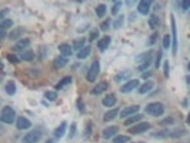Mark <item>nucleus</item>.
Segmentation results:
<instances>
[{"instance_id": "obj_45", "label": "nucleus", "mask_w": 190, "mask_h": 143, "mask_svg": "<svg viewBox=\"0 0 190 143\" xmlns=\"http://www.w3.org/2000/svg\"><path fill=\"white\" fill-rule=\"evenodd\" d=\"M163 70H164V76H166V77H169V62H167V60H164Z\"/></svg>"}, {"instance_id": "obj_41", "label": "nucleus", "mask_w": 190, "mask_h": 143, "mask_svg": "<svg viewBox=\"0 0 190 143\" xmlns=\"http://www.w3.org/2000/svg\"><path fill=\"white\" fill-rule=\"evenodd\" d=\"M97 37H99V30H96V29H95V30L90 32V37H89V40H90V42H92V40H96Z\"/></svg>"}, {"instance_id": "obj_38", "label": "nucleus", "mask_w": 190, "mask_h": 143, "mask_svg": "<svg viewBox=\"0 0 190 143\" xmlns=\"http://www.w3.org/2000/svg\"><path fill=\"white\" fill-rule=\"evenodd\" d=\"M170 42H172V36H170V34H166V36L163 37V47L169 49L170 47Z\"/></svg>"}, {"instance_id": "obj_53", "label": "nucleus", "mask_w": 190, "mask_h": 143, "mask_svg": "<svg viewBox=\"0 0 190 143\" xmlns=\"http://www.w3.org/2000/svg\"><path fill=\"white\" fill-rule=\"evenodd\" d=\"M137 2H140V0H126V4H129V6H132V4L137 3Z\"/></svg>"}, {"instance_id": "obj_37", "label": "nucleus", "mask_w": 190, "mask_h": 143, "mask_svg": "<svg viewBox=\"0 0 190 143\" xmlns=\"http://www.w3.org/2000/svg\"><path fill=\"white\" fill-rule=\"evenodd\" d=\"M0 26H2V29H3V30H6V29H9V27H12V26H13V22H12V19H4V20H2Z\"/></svg>"}, {"instance_id": "obj_20", "label": "nucleus", "mask_w": 190, "mask_h": 143, "mask_svg": "<svg viewBox=\"0 0 190 143\" xmlns=\"http://www.w3.org/2000/svg\"><path fill=\"white\" fill-rule=\"evenodd\" d=\"M142 119H143V115H140V113H136V115H132L130 117H127V119L124 120V125H126V126H130V125H133V123L142 122Z\"/></svg>"}, {"instance_id": "obj_49", "label": "nucleus", "mask_w": 190, "mask_h": 143, "mask_svg": "<svg viewBox=\"0 0 190 143\" xmlns=\"http://www.w3.org/2000/svg\"><path fill=\"white\" fill-rule=\"evenodd\" d=\"M75 133H76V123H71L70 125V137L75 136Z\"/></svg>"}, {"instance_id": "obj_6", "label": "nucleus", "mask_w": 190, "mask_h": 143, "mask_svg": "<svg viewBox=\"0 0 190 143\" xmlns=\"http://www.w3.org/2000/svg\"><path fill=\"white\" fill-rule=\"evenodd\" d=\"M41 139V132L40 130H32L27 135H24L22 142L23 143H37Z\"/></svg>"}, {"instance_id": "obj_50", "label": "nucleus", "mask_w": 190, "mask_h": 143, "mask_svg": "<svg viewBox=\"0 0 190 143\" xmlns=\"http://www.w3.org/2000/svg\"><path fill=\"white\" fill-rule=\"evenodd\" d=\"M172 123H173L172 116H170V117H167V119H164V120H162V125H172Z\"/></svg>"}, {"instance_id": "obj_23", "label": "nucleus", "mask_w": 190, "mask_h": 143, "mask_svg": "<svg viewBox=\"0 0 190 143\" xmlns=\"http://www.w3.org/2000/svg\"><path fill=\"white\" fill-rule=\"evenodd\" d=\"M152 136L154 139H166V137H170V129H162L159 132L152 133Z\"/></svg>"}, {"instance_id": "obj_27", "label": "nucleus", "mask_w": 190, "mask_h": 143, "mask_svg": "<svg viewBox=\"0 0 190 143\" xmlns=\"http://www.w3.org/2000/svg\"><path fill=\"white\" fill-rule=\"evenodd\" d=\"M33 57H34V55H33V52L32 50H29V49H26L24 52H22V55H20V60H23V62H32L33 60Z\"/></svg>"}, {"instance_id": "obj_3", "label": "nucleus", "mask_w": 190, "mask_h": 143, "mask_svg": "<svg viewBox=\"0 0 190 143\" xmlns=\"http://www.w3.org/2000/svg\"><path fill=\"white\" fill-rule=\"evenodd\" d=\"M170 23H172V52H173V56L177 55V47H179V43H177V26H176V19L172 14L170 16Z\"/></svg>"}, {"instance_id": "obj_48", "label": "nucleus", "mask_w": 190, "mask_h": 143, "mask_svg": "<svg viewBox=\"0 0 190 143\" xmlns=\"http://www.w3.org/2000/svg\"><path fill=\"white\" fill-rule=\"evenodd\" d=\"M7 59H9L10 63H19V60H20V59H17L16 56H13V55H9V56H7Z\"/></svg>"}, {"instance_id": "obj_39", "label": "nucleus", "mask_w": 190, "mask_h": 143, "mask_svg": "<svg viewBox=\"0 0 190 143\" xmlns=\"http://www.w3.org/2000/svg\"><path fill=\"white\" fill-rule=\"evenodd\" d=\"M44 96H46V99H49V100H56V99H57V93H56V92H46V93H44Z\"/></svg>"}, {"instance_id": "obj_58", "label": "nucleus", "mask_w": 190, "mask_h": 143, "mask_svg": "<svg viewBox=\"0 0 190 143\" xmlns=\"http://www.w3.org/2000/svg\"><path fill=\"white\" fill-rule=\"evenodd\" d=\"M189 70H190V63H189Z\"/></svg>"}, {"instance_id": "obj_51", "label": "nucleus", "mask_w": 190, "mask_h": 143, "mask_svg": "<svg viewBox=\"0 0 190 143\" xmlns=\"http://www.w3.org/2000/svg\"><path fill=\"white\" fill-rule=\"evenodd\" d=\"M77 107H79V110H80V112H85V106H83V102H81V99L77 100Z\"/></svg>"}, {"instance_id": "obj_42", "label": "nucleus", "mask_w": 190, "mask_h": 143, "mask_svg": "<svg viewBox=\"0 0 190 143\" xmlns=\"http://www.w3.org/2000/svg\"><path fill=\"white\" fill-rule=\"evenodd\" d=\"M182 9H183V10H189L190 9V0H182Z\"/></svg>"}, {"instance_id": "obj_55", "label": "nucleus", "mask_w": 190, "mask_h": 143, "mask_svg": "<svg viewBox=\"0 0 190 143\" xmlns=\"http://www.w3.org/2000/svg\"><path fill=\"white\" fill-rule=\"evenodd\" d=\"M187 123H189V125H190V113H189V115H187Z\"/></svg>"}, {"instance_id": "obj_19", "label": "nucleus", "mask_w": 190, "mask_h": 143, "mask_svg": "<svg viewBox=\"0 0 190 143\" xmlns=\"http://www.w3.org/2000/svg\"><path fill=\"white\" fill-rule=\"evenodd\" d=\"M116 102H117V99L114 95H106L103 97V106H106V107H114Z\"/></svg>"}, {"instance_id": "obj_44", "label": "nucleus", "mask_w": 190, "mask_h": 143, "mask_svg": "<svg viewBox=\"0 0 190 143\" xmlns=\"http://www.w3.org/2000/svg\"><path fill=\"white\" fill-rule=\"evenodd\" d=\"M160 62H162V52L157 53V57H156V63H154V67L159 69L160 67Z\"/></svg>"}, {"instance_id": "obj_15", "label": "nucleus", "mask_w": 190, "mask_h": 143, "mask_svg": "<svg viewBox=\"0 0 190 143\" xmlns=\"http://www.w3.org/2000/svg\"><path fill=\"white\" fill-rule=\"evenodd\" d=\"M109 87V85L106 82H102V83H97V85H95V87L92 89V95L97 96V95H102L103 92H106Z\"/></svg>"}, {"instance_id": "obj_8", "label": "nucleus", "mask_w": 190, "mask_h": 143, "mask_svg": "<svg viewBox=\"0 0 190 143\" xmlns=\"http://www.w3.org/2000/svg\"><path fill=\"white\" fill-rule=\"evenodd\" d=\"M139 109H140V106H137V105L127 106V107H124L123 110H120V117H123V119H126V117H130L132 115L139 113Z\"/></svg>"}, {"instance_id": "obj_21", "label": "nucleus", "mask_w": 190, "mask_h": 143, "mask_svg": "<svg viewBox=\"0 0 190 143\" xmlns=\"http://www.w3.org/2000/svg\"><path fill=\"white\" fill-rule=\"evenodd\" d=\"M130 77V72H120L114 76V82L116 83H126V80Z\"/></svg>"}, {"instance_id": "obj_2", "label": "nucleus", "mask_w": 190, "mask_h": 143, "mask_svg": "<svg viewBox=\"0 0 190 143\" xmlns=\"http://www.w3.org/2000/svg\"><path fill=\"white\" fill-rule=\"evenodd\" d=\"M146 113H149L150 116H154V117H159V116H162L164 113V106L160 102L149 103L146 106Z\"/></svg>"}, {"instance_id": "obj_43", "label": "nucleus", "mask_w": 190, "mask_h": 143, "mask_svg": "<svg viewBox=\"0 0 190 143\" xmlns=\"http://www.w3.org/2000/svg\"><path fill=\"white\" fill-rule=\"evenodd\" d=\"M150 62H152V59H150V60H147V62H144V63H142V65L139 66V70H142V72L146 70V69L150 66Z\"/></svg>"}, {"instance_id": "obj_34", "label": "nucleus", "mask_w": 190, "mask_h": 143, "mask_svg": "<svg viewBox=\"0 0 190 143\" xmlns=\"http://www.w3.org/2000/svg\"><path fill=\"white\" fill-rule=\"evenodd\" d=\"M123 22H124V16L123 14H119L117 16V19H114V23H113V27L117 30V29H120L123 26Z\"/></svg>"}, {"instance_id": "obj_36", "label": "nucleus", "mask_w": 190, "mask_h": 143, "mask_svg": "<svg viewBox=\"0 0 190 143\" xmlns=\"http://www.w3.org/2000/svg\"><path fill=\"white\" fill-rule=\"evenodd\" d=\"M122 6H123V2L116 0L114 4H113V7H112V14H117V13H119L120 9H122Z\"/></svg>"}, {"instance_id": "obj_14", "label": "nucleus", "mask_w": 190, "mask_h": 143, "mask_svg": "<svg viewBox=\"0 0 190 143\" xmlns=\"http://www.w3.org/2000/svg\"><path fill=\"white\" fill-rule=\"evenodd\" d=\"M117 115H120V110L117 109V107H112L109 112L105 113V116H103V120H105V122H110V120H113L114 117H117Z\"/></svg>"}, {"instance_id": "obj_13", "label": "nucleus", "mask_w": 190, "mask_h": 143, "mask_svg": "<svg viewBox=\"0 0 190 143\" xmlns=\"http://www.w3.org/2000/svg\"><path fill=\"white\" fill-rule=\"evenodd\" d=\"M110 42H112V39L109 37V36H105V37H102L100 40L97 42V47L100 52H106L109 49V46H110Z\"/></svg>"}, {"instance_id": "obj_52", "label": "nucleus", "mask_w": 190, "mask_h": 143, "mask_svg": "<svg viewBox=\"0 0 190 143\" xmlns=\"http://www.w3.org/2000/svg\"><path fill=\"white\" fill-rule=\"evenodd\" d=\"M44 56H47V47H41V59H43Z\"/></svg>"}, {"instance_id": "obj_12", "label": "nucleus", "mask_w": 190, "mask_h": 143, "mask_svg": "<svg viewBox=\"0 0 190 143\" xmlns=\"http://www.w3.org/2000/svg\"><path fill=\"white\" fill-rule=\"evenodd\" d=\"M117 132H119V127L117 126H109L103 130L102 136L105 137V139H112V137H114L116 135H117Z\"/></svg>"}, {"instance_id": "obj_26", "label": "nucleus", "mask_w": 190, "mask_h": 143, "mask_svg": "<svg viewBox=\"0 0 190 143\" xmlns=\"http://www.w3.org/2000/svg\"><path fill=\"white\" fill-rule=\"evenodd\" d=\"M152 53H153L152 50L144 52V53H142V55H139L136 57V62H137V63H144V62L150 60V59H152Z\"/></svg>"}, {"instance_id": "obj_31", "label": "nucleus", "mask_w": 190, "mask_h": 143, "mask_svg": "<svg viewBox=\"0 0 190 143\" xmlns=\"http://www.w3.org/2000/svg\"><path fill=\"white\" fill-rule=\"evenodd\" d=\"M130 137L126 136V135H116L113 137V143H129Z\"/></svg>"}, {"instance_id": "obj_4", "label": "nucleus", "mask_w": 190, "mask_h": 143, "mask_svg": "<svg viewBox=\"0 0 190 143\" xmlns=\"http://www.w3.org/2000/svg\"><path fill=\"white\" fill-rule=\"evenodd\" d=\"M99 72H100V63H99V60H95L92 63V66L89 67V72H87V75H86L87 82H92V83L95 82L99 76Z\"/></svg>"}, {"instance_id": "obj_5", "label": "nucleus", "mask_w": 190, "mask_h": 143, "mask_svg": "<svg viewBox=\"0 0 190 143\" xmlns=\"http://www.w3.org/2000/svg\"><path fill=\"white\" fill-rule=\"evenodd\" d=\"M150 127H152V125H150L149 122H139V123H136L134 126L130 127L129 133L130 135H142V133H144L146 130H149Z\"/></svg>"}, {"instance_id": "obj_16", "label": "nucleus", "mask_w": 190, "mask_h": 143, "mask_svg": "<svg viewBox=\"0 0 190 143\" xmlns=\"http://www.w3.org/2000/svg\"><path fill=\"white\" fill-rule=\"evenodd\" d=\"M66 129H67V123H66V122H61L60 125L56 127V130L53 132L54 137H57V139L63 137V136H65V133H66Z\"/></svg>"}, {"instance_id": "obj_10", "label": "nucleus", "mask_w": 190, "mask_h": 143, "mask_svg": "<svg viewBox=\"0 0 190 143\" xmlns=\"http://www.w3.org/2000/svg\"><path fill=\"white\" fill-rule=\"evenodd\" d=\"M29 46H30V40L27 37H22L16 42V44L13 46V50L14 52H24L23 49H27Z\"/></svg>"}, {"instance_id": "obj_29", "label": "nucleus", "mask_w": 190, "mask_h": 143, "mask_svg": "<svg viewBox=\"0 0 190 143\" xmlns=\"http://www.w3.org/2000/svg\"><path fill=\"white\" fill-rule=\"evenodd\" d=\"M90 50H92V47L85 46V47L81 49V50L77 52V59H79V60H83V59H86L89 55H90Z\"/></svg>"}, {"instance_id": "obj_32", "label": "nucleus", "mask_w": 190, "mask_h": 143, "mask_svg": "<svg viewBox=\"0 0 190 143\" xmlns=\"http://www.w3.org/2000/svg\"><path fill=\"white\" fill-rule=\"evenodd\" d=\"M186 133L184 129H174V130H170V137L172 139H177V137H182Z\"/></svg>"}, {"instance_id": "obj_24", "label": "nucleus", "mask_w": 190, "mask_h": 143, "mask_svg": "<svg viewBox=\"0 0 190 143\" xmlns=\"http://www.w3.org/2000/svg\"><path fill=\"white\" fill-rule=\"evenodd\" d=\"M153 82H150V80H147L146 83H143V85H140V87H139V93L140 95H146V93H149L150 90L153 89Z\"/></svg>"}, {"instance_id": "obj_56", "label": "nucleus", "mask_w": 190, "mask_h": 143, "mask_svg": "<svg viewBox=\"0 0 190 143\" xmlns=\"http://www.w3.org/2000/svg\"><path fill=\"white\" fill-rule=\"evenodd\" d=\"M186 80H187V83H189V85H190V76H187V79H186Z\"/></svg>"}, {"instance_id": "obj_47", "label": "nucleus", "mask_w": 190, "mask_h": 143, "mask_svg": "<svg viewBox=\"0 0 190 143\" xmlns=\"http://www.w3.org/2000/svg\"><path fill=\"white\" fill-rule=\"evenodd\" d=\"M9 13H10V9H3V10L0 12V17H2V19L4 20V19H6V16H7Z\"/></svg>"}, {"instance_id": "obj_25", "label": "nucleus", "mask_w": 190, "mask_h": 143, "mask_svg": "<svg viewBox=\"0 0 190 143\" xmlns=\"http://www.w3.org/2000/svg\"><path fill=\"white\" fill-rule=\"evenodd\" d=\"M16 90H17V87H16V83H14L13 80H9V82L6 83V86H4V92L10 96H13L14 93H16Z\"/></svg>"}, {"instance_id": "obj_9", "label": "nucleus", "mask_w": 190, "mask_h": 143, "mask_svg": "<svg viewBox=\"0 0 190 143\" xmlns=\"http://www.w3.org/2000/svg\"><path fill=\"white\" fill-rule=\"evenodd\" d=\"M152 3H153V0H140L139 4H137V12L140 14H149Z\"/></svg>"}, {"instance_id": "obj_17", "label": "nucleus", "mask_w": 190, "mask_h": 143, "mask_svg": "<svg viewBox=\"0 0 190 143\" xmlns=\"http://www.w3.org/2000/svg\"><path fill=\"white\" fill-rule=\"evenodd\" d=\"M59 50H60L61 56H66V57L73 55V46H70V44H67V43H61L60 46H59Z\"/></svg>"}, {"instance_id": "obj_33", "label": "nucleus", "mask_w": 190, "mask_h": 143, "mask_svg": "<svg viewBox=\"0 0 190 143\" xmlns=\"http://www.w3.org/2000/svg\"><path fill=\"white\" fill-rule=\"evenodd\" d=\"M106 10H107V7H106V4H99V6L96 7V16L102 19V17L106 14Z\"/></svg>"}, {"instance_id": "obj_11", "label": "nucleus", "mask_w": 190, "mask_h": 143, "mask_svg": "<svg viewBox=\"0 0 190 143\" xmlns=\"http://www.w3.org/2000/svg\"><path fill=\"white\" fill-rule=\"evenodd\" d=\"M30 126H32V122L27 117H17V120H16V127L19 130H26V129H30Z\"/></svg>"}, {"instance_id": "obj_22", "label": "nucleus", "mask_w": 190, "mask_h": 143, "mask_svg": "<svg viewBox=\"0 0 190 143\" xmlns=\"http://www.w3.org/2000/svg\"><path fill=\"white\" fill-rule=\"evenodd\" d=\"M66 65H67V57H66V56H59V57H56V59H54V62H53V66L56 69L65 67Z\"/></svg>"}, {"instance_id": "obj_28", "label": "nucleus", "mask_w": 190, "mask_h": 143, "mask_svg": "<svg viewBox=\"0 0 190 143\" xmlns=\"http://www.w3.org/2000/svg\"><path fill=\"white\" fill-rule=\"evenodd\" d=\"M159 24H160L159 16H157V14H150V16H149V26H150V27H152V29H156Z\"/></svg>"}, {"instance_id": "obj_30", "label": "nucleus", "mask_w": 190, "mask_h": 143, "mask_svg": "<svg viewBox=\"0 0 190 143\" xmlns=\"http://www.w3.org/2000/svg\"><path fill=\"white\" fill-rule=\"evenodd\" d=\"M70 82H71V76H66V77H63L60 82L56 85V90H60V89L66 87L67 85H70Z\"/></svg>"}, {"instance_id": "obj_18", "label": "nucleus", "mask_w": 190, "mask_h": 143, "mask_svg": "<svg viewBox=\"0 0 190 143\" xmlns=\"http://www.w3.org/2000/svg\"><path fill=\"white\" fill-rule=\"evenodd\" d=\"M23 33H24V29L23 27H14L13 30L9 33V39H10V40H17V39H22V37H23Z\"/></svg>"}, {"instance_id": "obj_1", "label": "nucleus", "mask_w": 190, "mask_h": 143, "mask_svg": "<svg viewBox=\"0 0 190 143\" xmlns=\"http://www.w3.org/2000/svg\"><path fill=\"white\" fill-rule=\"evenodd\" d=\"M0 120L3 123H7V125H12L14 120H17L16 112L12 106H4L2 109V113H0Z\"/></svg>"}, {"instance_id": "obj_40", "label": "nucleus", "mask_w": 190, "mask_h": 143, "mask_svg": "<svg viewBox=\"0 0 190 143\" xmlns=\"http://www.w3.org/2000/svg\"><path fill=\"white\" fill-rule=\"evenodd\" d=\"M110 27V20H109V19H106L105 22H103L102 24H100V30H103V32H106L107 30V29Z\"/></svg>"}, {"instance_id": "obj_54", "label": "nucleus", "mask_w": 190, "mask_h": 143, "mask_svg": "<svg viewBox=\"0 0 190 143\" xmlns=\"http://www.w3.org/2000/svg\"><path fill=\"white\" fill-rule=\"evenodd\" d=\"M150 76H152V72H150V70H149V73H143V77H144V79L150 77Z\"/></svg>"}, {"instance_id": "obj_7", "label": "nucleus", "mask_w": 190, "mask_h": 143, "mask_svg": "<svg viewBox=\"0 0 190 143\" xmlns=\"http://www.w3.org/2000/svg\"><path fill=\"white\" fill-rule=\"evenodd\" d=\"M137 87H140V82L137 80V79H132V80H127L124 85H122L120 92H122V93H130V92H133V90L137 89Z\"/></svg>"}, {"instance_id": "obj_35", "label": "nucleus", "mask_w": 190, "mask_h": 143, "mask_svg": "<svg viewBox=\"0 0 190 143\" xmlns=\"http://www.w3.org/2000/svg\"><path fill=\"white\" fill-rule=\"evenodd\" d=\"M83 47H85V39L80 37V39H77V40H75V43H73V49H76V50H81Z\"/></svg>"}, {"instance_id": "obj_46", "label": "nucleus", "mask_w": 190, "mask_h": 143, "mask_svg": "<svg viewBox=\"0 0 190 143\" xmlns=\"http://www.w3.org/2000/svg\"><path fill=\"white\" fill-rule=\"evenodd\" d=\"M156 40H157V33L154 32V33L150 36V39H149V44H150V46H152V44H154V42H156Z\"/></svg>"}, {"instance_id": "obj_57", "label": "nucleus", "mask_w": 190, "mask_h": 143, "mask_svg": "<svg viewBox=\"0 0 190 143\" xmlns=\"http://www.w3.org/2000/svg\"><path fill=\"white\" fill-rule=\"evenodd\" d=\"M46 143H53V140H47V142H46Z\"/></svg>"}]
</instances>
